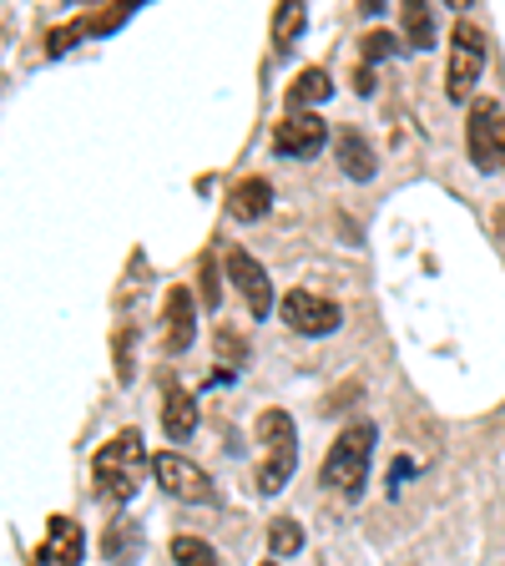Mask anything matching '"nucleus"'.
<instances>
[{
    "mask_svg": "<svg viewBox=\"0 0 505 566\" xmlns=\"http://www.w3.org/2000/svg\"><path fill=\"white\" fill-rule=\"evenodd\" d=\"M375 440L379 430L369 420L349 424L339 440L329 446V455H324V485H329L334 495H344V501H359L365 495V481H369V460H375Z\"/></svg>",
    "mask_w": 505,
    "mask_h": 566,
    "instance_id": "1",
    "label": "nucleus"
},
{
    "mask_svg": "<svg viewBox=\"0 0 505 566\" xmlns=\"http://www.w3.org/2000/svg\"><path fill=\"white\" fill-rule=\"evenodd\" d=\"M298 471V430L283 410L259 415V491L278 495Z\"/></svg>",
    "mask_w": 505,
    "mask_h": 566,
    "instance_id": "2",
    "label": "nucleus"
},
{
    "mask_svg": "<svg viewBox=\"0 0 505 566\" xmlns=\"http://www.w3.org/2000/svg\"><path fill=\"white\" fill-rule=\"evenodd\" d=\"M92 471H96V485H102L112 501H131L141 485V471H147V440H141V430H122V436L106 440V446L96 450Z\"/></svg>",
    "mask_w": 505,
    "mask_h": 566,
    "instance_id": "3",
    "label": "nucleus"
},
{
    "mask_svg": "<svg viewBox=\"0 0 505 566\" xmlns=\"http://www.w3.org/2000/svg\"><path fill=\"white\" fill-rule=\"evenodd\" d=\"M481 71H485V31L471 21H460L450 31V71H445L450 102H465L475 92V82H481Z\"/></svg>",
    "mask_w": 505,
    "mask_h": 566,
    "instance_id": "4",
    "label": "nucleus"
},
{
    "mask_svg": "<svg viewBox=\"0 0 505 566\" xmlns=\"http://www.w3.org/2000/svg\"><path fill=\"white\" fill-rule=\"evenodd\" d=\"M152 475H157V485H162L167 495L188 501V506H208V501H212L208 471H202L198 460L182 455V450H157V455H152Z\"/></svg>",
    "mask_w": 505,
    "mask_h": 566,
    "instance_id": "5",
    "label": "nucleus"
},
{
    "mask_svg": "<svg viewBox=\"0 0 505 566\" xmlns=\"http://www.w3.org/2000/svg\"><path fill=\"white\" fill-rule=\"evenodd\" d=\"M465 142H471V163L481 172H501L505 167V112L495 102H475L471 122H465Z\"/></svg>",
    "mask_w": 505,
    "mask_h": 566,
    "instance_id": "6",
    "label": "nucleus"
},
{
    "mask_svg": "<svg viewBox=\"0 0 505 566\" xmlns=\"http://www.w3.org/2000/svg\"><path fill=\"white\" fill-rule=\"evenodd\" d=\"M339 304L324 294H314V289H288L283 294V324L294 334H308V339H324V334L339 329Z\"/></svg>",
    "mask_w": 505,
    "mask_h": 566,
    "instance_id": "7",
    "label": "nucleus"
},
{
    "mask_svg": "<svg viewBox=\"0 0 505 566\" xmlns=\"http://www.w3.org/2000/svg\"><path fill=\"white\" fill-rule=\"evenodd\" d=\"M223 263H228V279H233V289L243 294L248 314H253V318H269L273 283H269V273H263V263L253 259V253H243V248H233V243H223Z\"/></svg>",
    "mask_w": 505,
    "mask_h": 566,
    "instance_id": "8",
    "label": "nucleus"
},
{
    "mask_svg": "<svg viewBox=\"0 0 505 566\" xmlns=\"http://www.w3.org/2000/svg\"><path fill=\"white\" fill-rule=\"evenodd\" d=\"M329 142V122H318L314 112H288L273 127V153L278 157H314Z\"/></svg>",
    "mask_w": 505,
    "mask_h": 566,
    "instance_id": "9",
    "label": "nucleus"
},
{
    "mask_svg": "<svg viewBox=\"0 0 505 566\" xmlns=\"http://www.w3.org/2000/svg\"><path fill=\"white\" fill-rule=\"evenodd\" d=\"M82 552H86V536L76 521L56 516L46 526V542H41V552L31 556V566H82Z\"/></svg>",
    "mask_w": 505,
    "mask_h": 566,
    "instance_id": "10",
    "label": "nucleus"
},
{
    "mask_svg": "<svg viewBox=\"0 0 505 566\" xmlns=\"http://www.w3.org/2000/svg\"><path fill=\"white\" fill-rule=\"evenodd\" d=\"M192 329H198V304H192L188 289H172L162 304V349L182 354L192 344Z\"/></svg>",
    "mask_w": 505,
    "mask_h": 566,
    "instance_id": "11",
    "label": "nucleus"
},
{
    "mask_svg": "<svg viewBox=\"0 0 505 566\" xmlns=\"http://www.w3.org/2000/svg\"><path fill=\"white\" fill-rule=\"evenodd\" d=\"M334 157H339L344 177H354V182H369L379 167L375 147H369V137L359 127H339V137H334Z\"/></svg>",
    "mask_w": 505,
    "mask_h": 566,
    "instance_id": "12",
    "label": "nucleus"
},
{
    "mask_svg": "<svg viewBox=\"0 0 505 566\" xmlns=\"http://www.w3.org/2000/svg\"><path fill=\"white\" fill-rule=\"evenodd\" d=\"M162 430L172 446H188L192 430H198V400H192V389L182 385H167L162 395Z\"/></svg>",
    "mask_w": 505,
    "mask_h": 566,
    "instance_id": "13",
    "label": "nucleus"
},
{
    "mask_svg": "<svg viewBox=\"0 0 505 566\" xmlns=\"http://www.w3.org/2000/svg\"><path fill=\"white\" fill-rule=\"evenodd\" d=\"M269 202H273L269 177H243V182L228 192V212H233L238 223H259L263 212H269Z\"/></svg>",
    "mask_w": 505,
    "mask_h": 566,
    "instance_id": "14",
    "label": "nucleus"
},
{
    "mask_svg": "<svg viewBox=\"0 0 505 566\" xmlns=\"http://www.w3.org/2000/svg\"><path fill=\"white\" fill-rule=\"evenodd\" d=\"M102 556L112 566H131L141 556V526L131 516H117L112 526H106V536H102Z\"/></svg>",
    "mask_w": 505,
    "mask_h": 566,
    "instance_id": "15",
    "label": "nucleus"
},
{
    "mask_svg": "<svg viewBox=\"0 0 505 566\" xmlns=\"http://www.w3.org/2000/svg\"><path fill=\"white\" fill-rule=\"evenodd\" d=\"M329 71H318V66H308V71H298L294 76V86H288V112H308V106H318V102H329Z\"/></svg>",
    "mask_w": 505,
    "mask_h": 566,
    "instance_id": "16",
    "label": "nucleus"
},
{
    "mask_svg": "<svg viewBox=\"0 0 505 566\" xmlns=\"http://www.w3.org/2000/svg\"><path fill=\"white\" fill-rule=\"evenodd\" d=\"M400 21H404V41H410L414 51H430V41H435V15H430V6H420V0H404V6H400Z\"/></svg>",
    "mask_w": 505,
    "mask_h": 566,
    "instance_id": "17",
    "label": "nucleus"
},
{
    "mask_svg": "<svg viewBox=\"0 0 505 566\" xmlns=\"http://www.w3.org/2000/svg\"><path fill=\"white\" fill-rule=\"evenodd\" d=\"M269 546H273V556H294V552H304V526H298L294 516H278L269 526Z\"/></svg>",
    "mask_w": 505,
    "mask_h": 566,
    "instance_id": "18",
    "label": "nucleus"
},
{
    "mask_svg": "<svg viewBox=\"0 0 505 566\" xmlns=\"http://www.w3.org/2000/svg\"><path fill=\"white\" fill-rule=\"evenodd\" d=\"M304 21H308L304 6H298V0H283L278 15H273V46H278V51L288 46V41H294L298 31H304Z\"/></svg>",
    "mask_w": 505,
    "mask_h": 566,
    "instance_id": "19",
    "label": "nucleus"
},
{
    "mask_svg": "<svg viewBox=\"0 0 505 566\" xmlns=\"http://www.w3.org/2000/svg\"><path fill=\"white\" fill-rule=\"evenodd\" d=\"M172 562L177 566H223L218 552L208 542H198V536H172Z\"/></svg>",
    "mask_w": 505,
    "mask_h": 566,
    "instance_id": "20",
    "label": "nucleus"
},
{
    "mask_svg": "<svg viewBox=\"0 0 505 566\" xmlns=\"http://www.w3.org/2000/svg\"><path fill=\"white\" fill-rule=\"evenodd\" d=\"M359 46H365V61L375 66V61H389L394 51H400V35H389V31H369L365 41H359Z\"/></svg>",
    "mask_w": 505,
    "mask_h": 566,
    "instance_id": "21",
    "label": "nucleus"
},
{
    "mask_svg": "<svg viewBox=\"0 0 505 566\" xmlns=\"http://www.w3.org/2000/svg\"><path fill=\"white\" fill-rule=\"evenodd\" d=\"M218 354H228L233 365H243V339H238V334L228 329V324H223V329H218Z\"/></svg>",
    "mask_w": 505,
    "mask_h": 566,
    "instance_id": "22",
    "label": "nucleus"
},
{
    "mask_svg": "<svg viewBox=\"0 0 505 566\" xmlns=\"http://www.w3.org/2000/svg\"><path fill=\"white\" fill-rule=\"evenodd\" d=\"M354 92H365V96H369V92H375V71H369V66H365V71H359V86H354Z\"/></svg>",
    "mask_w": 505,
    "mask_h": 566,
    "instance_id": "23",
    "label": "nucleus"
},
{
    "mask_svg": "<svg viewBox=\"0 0 505 566\" xmlns=\"http://www.w3.org/2000/svg\"><path fill=\"white\" fill-rule=\"evenodd\" d=\"M263 566H278V562H263Z\"/></svg>",
    "mask_w": 505,
    "mask_h": 566,
    "instance_id": "24",
    "label": "nucleus"
}]
</instances>
